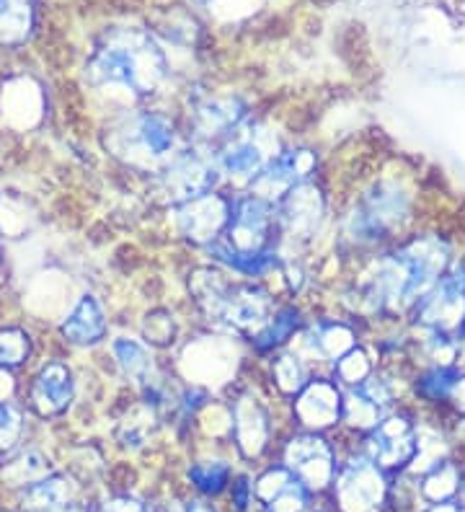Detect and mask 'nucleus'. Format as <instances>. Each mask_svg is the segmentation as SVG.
<instances>
[{"label": "nucleus", "instance_id": "39448f33", "mask_svg": "<svg viewBox=\"0 0 465 512\" xmlns=\"http://www.w3.org/2000/svg\"><path fill=\"white\" fill-rule=\"evenodd\" d=\"M248 360L251 352L243 339L199 324L189 326L181 342L166 355L168 370L179 381L207 388L217 396L241 378Z\"/></svg>", "mask_w": 465, "mask_h": 512}, {"label": "nucleus", "instance_id": "4be33fe9", "mask_svg": "<svg viewBox=\"0 0 465 512\" xmlns=\"http://www.w3.org/2000/svg\"><path fill=\"white\" fill-rule=\"evenodd\" d=\"M254 363L256 370H259L261 383L267 386V391L279 404L285 406L303 391L305 383L310 381V375L316 373L295 347L277 350L272 355L261 357V360H254Z\"/></svg>", "mask_w": 465, "mask_h": 512}, {"label": "nucleus", "instance_id": "9b49d317", "mask_svg": "<svg viewBox=\"0 0 465 512\" xmlns=\"http://www.w3.org/2000/svg\"><path fill=\"white\" fill-rule=\"evenodd\" d=\"M411 331H432L465 342V254L458 256L434 288L409 311Z\"/></svg>", "mask_w": 465, "mask_h": 512}, {"label": "nucleus", "instance_id": "412c9836", "mask_svg": "<svg viewBox=\"0 0 465 512\" xmlns=\"http://www.w3.org/2000/svg\"><path fill=\"white\" fill-rule=\"evenodd\" d=\"M310 308H313V303H308V300H279L277 306H274L272 316H269V319L264 321V326L246 342L251 357H254V360H261V357L272 355V352L290 347V344L298 339L300 331H303L305 321H308L310 316Z\"/></svg>", "mask_w": 465, "mask_h": 512}, {"label": "nucleus", "instance_id": "0eeeda50", "mask_svg": "<svg viewBox=\"0 0 465 512\" xmlns=\"http://www.w3.org/2000/svg\"><path fill=\"white\" fill-rule=\"evenodd\" d=\"M176 109L189 143L215 150L254 117L256 101L241 88L189 86L179 94Z\"/></svg>", "mask_w": 465, "mask_h": 512}, {"label": "nucleus", "instance_id": "a878e982", "mask_svg": "<svg viewBox=\"0 0 465 512\" xmlns=\"http://www.w3.org/2000/svg\"><path fill=\"white\" fill-rule=\"evenodd\" d=\"M375 370H378V357H375V352H372V347L365 339V342L357 344L354 350H349L347 355L339 357V360L331 365L329 373L341 388H352L360 386L362 381H367Z\"/></svg>", "mask_w": 465, "mask_h": 512}, {"label": "nucleus", "instance_id": "f8f14e48", "mask_svg": "<svg viewBox=\"0 0 465 512\" xmlns=\"http://www.w3.org/2000/svg\"><path fill=\"white\" fill-rule=\"evenodd\" d=\"M230 202H233V189L223 187L205 194V197L184 202V205L161 210L171 241L184 246L186 251H192L194 256L205 251L207 246L215 244L217 238L223 236L225 225H228Z\"/></svg>", "mask_w": 465, "mask_h": 512}, {"label": "nucleus", "instance_id": "f3484780", "mask_svg": "<svg viewBox=\"0 0 465 512\" xmlns=\"http://www.w3.org/2000/svg\"><path fill=\"white\" fill-rule=\"evenodd\" d=\"M114 331L112 311L96 290L86 288L75 295L68 311L57 319V337L70 350H101Z\"/></svg>", "mask_w": 465, "mask_h": 512}, {"label": "nucleus", "instance_id": "473e14b6", "mask_svg": "<svg viewBox=\"0 0 465 512\" xmlns=\"http://www.w3.org/2000/svg\"><path fill=\"white\" fill-rule=\"evenodd\" d=\"M0 207H3V194H0ZM0 236H3V228H0Z\"/></svg>", "mask_w": 465, "mask_h": 512}, {"label": "nucleus", "instance_id": "1a4fd4ad", "mask_svg": "<svg viewBox=\"0 0 465 512\" xmlns=\"http://www.w3.org/2000/svg\"><path fill=\"white\" fill-rule=\"evenodd\" d=\"M145 187L150 192V200L161 210H168V207L184 205V202L217 192L225 187V182L217 169L215 153L197 143H186L179 156Z\"/></svg>", "mask_w": 465, "mask_h": 512}, {"label": "nucleus", "instance_id": "c85d7f7f", "mask_svg": "<svg viewBox=\"0 0 465 512\" xmlns=\"http://www.w3.org/2000/svg\"><path fill=\"white\" fill-rule=\"evenodd\" d=\"M26 430V406L19 399H0V458L19 448Z\"/></svg>", "mask_w": 465, "mask_h": 512}, {"label": "nucleus", "instance_id": "7ed1b4c3", "mask_svg": "<svg viewBox=\"0 0 465 512\" xmlns=\"http://www.w3.org/2000/svg\"><path fill=\"white\" fill-rule=\"evenodd\" d=\"M88 91L106 104L104 117L127 109L171 104L176 91V70L166 44L148 26H109L83 65Z\"/></svg>", "mask_w": 465, "mask_h": 512}, {"label": "nucleus", "instance_id": "cd10ccee", "mask_svg": "<svg viewBox=\"0 0 465 512\" xmlns=\"http://www.w3.org/2000/svg\"><path fill=\"white\" fill-rule=\"evenodd\" d=\"M24 500L31 510H39V512H55L60 507L68 505L70 500V487L68 481L62 479V476H44V479L34 481L29 484L24 492Z\"/></svg>", "mask_w": 465, "mask_h": 512}, {"label": "nucleus", "instance_id": "b1692460", "mask_svg": "<svg viewBox=\"0 0 465 512\" xmlns=\"http://www.w3.org/2000/svg\"><path fill=\"white\" fill-rule=\"evenodd\" d=\"M39 0H0V44L19 47L34 34Z\"/></svg>", "mask_w": 465, "mask_h": 512}, {"label": "nucleus", "instance_id": "6e6552de", "mask_svg": "<svg viewBox=\"0 0 465 512\" xmlns=\"http://www.w3.org/2000/svg\"><path fill=\"white\" fill-rule=\"evenodd\" d=\"M287 140L292 138H287L285 130L269 114L256 112L236 135H230L223 145L212 150L225 187L246 189L256 174L285 148Z\"/></svg>", "mask_w": 465, "mask_h": 512}, {"label": "nucleus", "instance_id": "2f4dec72", "mask_svg": "<svg viewBox=\"0 0 465 512\" xmlns=\"http://www.w3.org/2000/svg\"><path fill=\"white\" fill-rule=\"evenodd\" d=\"M455 422H458V435L465 440V414L463 417H455Z\"/></svg>", "mask_w": 465, "mask_h": 512}, {"label": "nucleus", "instance_id": "6ab92c4d", "mask_svg": "<svg viewBox=\"0 0 465 512\" xmlns=\"http://www.w3.org/2000/svg\"><path fill=\"white\" fill-rule=\"evenodd\" d=\"M109 360V368H112L114 378L124 383V388H143L145 383H150L155 375L166 368V357L161 352L150 347L140 334L132 329H119L112 331L109 342L101 347Z\"/></svg>", "mask_w": 465, "mask_h": 512}, {"label": "nucleus", "instance_id": "423d86ee", "mask_svg": "<svg viewBox=\"0 0 465 512\" xmlns=\"http://www.w3.org/2000/svg\"><path fill=\"white\" fill-rule=\"evenodd\" d=\"M334 182L329 171L313 182L298 184L277 202L279 244L285 256L310 259L323 241L331 244L334 228Z\"/></svg>", "mask_w": 465, "mask_h": 512}, {"label": "nucleus", "instance_id": "4468645a", "mask_svg": "<svg viewBox=\"0 0 465 512\" xmlns=\"http://www.w3.org/2000/svg\"><path fill=\"white\" fill-rule=\"evenodd\" d=\"M419 430H422V422L416 412L409 404H403L396 412L388 414L378 427L362 435L360 448L385 474H398L409 469L419 456Z\"/></svg>", "mask_w": 465, "mask_h": 512}, {"label": "nucleus", "instance_id": "9d476101", "mask_svg": "<svg viewBox=\"0 0 465 512\" xmlns=\"http://www.w3.org/2000/svg\"><path fill=\"white\" fill-rule=\"evenodd\" d=\"M365 339V324H360V321L347 316L339 308L329 306V303H321V306L313 303L303 331H300L298 339L290 347H295L316 373H329L331 365L339 357L347 355L349 350H354Z\"/></svg>", "mask_w": 465, "mask_h": 512}, {"label": "nucleus", "instance_id": "393cba45", "mask_svg": "<svg viewBox=\"0 0 465 512\" xmlns=\"http://www.w3.org/2000/svg\"><path fill=\"white\" fill-rule=\"evenodd\" d=\"M34 334L24 324H3L0 326V370L3 373H19L34 360Z\"/></svg>", "mask_w": 465, "mask_h": 512}, {"label": "nucleus", "instance_id": "2eb2a0df", "mask_svg": "<svg viewBox=\"0 0 465 512\" xmlns=\"http://www.w3.org/2000/svg\"><path fill=\"white\" fill-rule=\"evenodd\" d=\"M81 381L73 365L65 357H50L34 368L24 391L26 412L39 419H60L78 401Z\"/></svg>", "mask_w": 465, "mask_h": 512}, {"label": "nucleus", "instance_id": "c756f323", "mask_svg": "<svg viewBox=\"0 0 465 512\" xmlns=\"http://www.w3.org/2000/svg\"><path fill=\"white\" fill-rule=\"evenodd\" d=\"M256 3L259 0H199V6L220 16V19H241L246 13L256 11Z\"/></svg>", "mask_w": 465, "mask_h": 512}, {"label": "nucleus", "instance_id": "a211bd4d", "mask_svg": "<svg viewBox=\"0 0 465 512\" xmlns=\"http://www.w3.org/2000/svg\"><path fill=\"white\" fill-rule=\"evenodd\" d=\"M341 404L344 388L331 378V373H313L303 391L287 404V422L292 430L329 435L341 427Z\"/></svg>", "mask_w": 465, "mask_h": 512}, {"label": "nucleus", "instance_id": "f257e3e1", "mask_svg": "<svg viewBox=\"0 0 465 512\" xmlns=\"http://www.w3.org/2000/svg\"><path fill=\"white\" fill-rule=\"evenodd\" d=\"M455 236L440 225H419L393 244L347 264L336 275L329 306L367 329L403 324L411 308L458 259Z\"/></svg>", "mask_w": 465, "mask_h": 512}, {"label": "nucleus", "instance_id": "7c9ffc66", "mask_svg": "<svg viewBox=\"0 0 465 512\" xmlns=\"http://www.w3.org/2000/svg\"><path fill=\"white\" fill-rule=\"evenodd\" d=\"M3 280H6V251L0 246V285H3Z\"/></svg>", "mask_w": 465, "mask_h": 512}, {"label": "nucleus", "instance_id": "5701e85b", "mask_svg": "<svg viewBox=\"0 0 465 512\" xmlns=\"http://www.w3.org/2000/svg\"><path fill=\"white\" fill-rule=\"evenodd\" d=\"M189 326H192V319H186L179 308L168 306V303H155V306H148L140 313L135 331L150 347H155L166 357L181 342Z\"/></svg>", "mask_w": 465, "mask_h": 512}, {"label": "nucleus", "instance_id": "f03ea898", "mask_svg": "<svg viewBox=\"0 0 465 512\" xmlns=\"http://www.w3.org/2000/svg\"><path fill=\"white\" fill-rule=\"evenodd\" d=\"M334 200L329 246L339 272L422 225V184L396 158L354 176L341 192L334 189Z\"/></svg>", "mask_w": 465, "mask_h": 512}, {"label": "nucleus", "instance_id": "bb28decb", "mask_svg": "<svg viewBox=\"0 0 465 512\" xmlns=\"http://www.w3.org/2000/svg\"><path fill=\"white\" fill-rule=\"evenodd\" d=\"M189 481L207 497L225 492L233 484V466L220 456L199 458L189 466Z\"/></svg>", "mask_w": 465, "mask_h": 512}, {"label": "nucleus", "instance_id": "aec40b11", "mask_svg": "<svg viewBox=\"0 0 465 512\" xmlns=\"http://www.w3.org/2000/svg\"><path fill=\"white\" fill-rule=\"evenodd\" d=\"M385 471L360 450L349 453L339 463V471L334 476L336 497L344 512H372L385 500Z\"/></svg>", "mask_w": 465, "mask_h": 512}, {"label": "nucleus", "instance_id": "20e7f679", "mask_svg": "<svg viewBox=\"0 0 465 512\" xmlns=\"http://www.w3.org/2000/svg\"><path fill=\"white\" fill-rule=\"evenodd\" d=\"M99 138L106 158L143 184L161 174L189 143L176 104H150L104 117Z\"/></svg>", "mask_w": 465, "mask_h": 512}, {"label": "nucleus", "instance_id": "ddd939ff", "mask_svg": "<svg viewBox=\"0 0 465 512\" xmlns=\"http://www.w3.org/2000/svg\"><path fill=\"white\" fill-rule=\"evenodd\" d=\"M329 171L326 153L321 145L310 140H287L285 148L256 174V179L248 184V192L259 194L261 200L277 205L292 187L313 182L318 176Z\"/></svg>", "mask_w": 465, "mask_h": 512}, {"label": "nucleus", "instance_id": "dca6fc26", "mask_svg": "<svg viewBox=\"0 0 465 512\" xmlns=\"http://www.w3.org/2000/svg\"><path fill=\"white\" fill-rule=\"evenodd\" d=\"M282 463L310 492H318L334 484L341 458L336 456V443L326 432L292 430L282 445Z\"/></svg>", "mask_w": 465, "mask_h": 512}]
</instances>
